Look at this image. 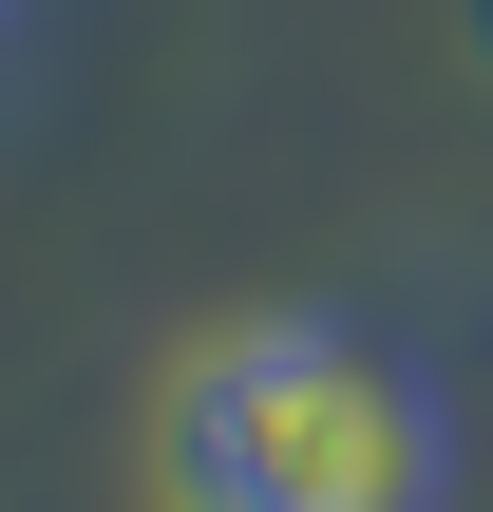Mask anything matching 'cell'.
Wrapping results in <instances>:
<instances>
[{"label": "cell", "mask_w": 493, "mask_h": 512, "mask_svg": "<svg viewBox=\"0 0 493 512\" xmlns=\"http://www.w3.org/2000/svg\"><path fill=\"white\" fill-rule=\"evenodd\" d=\"M437 475H456L437 361L342 323V304H266V323L190 342L171 399H152V494L171 512H437Z\"/></svg>", "instance_id": "1"}]
</instances>
